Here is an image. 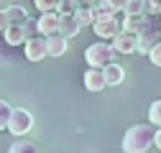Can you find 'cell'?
I'll return each mask as SVG.
<instances>
[{
    "label": "cell",
    "mask_w": 161,
    "mask_h": 153,
    "mask_svg": "<svg viewBox=\"0 0 161 153\" xmlns=\"http://www.w3.org/2000/svg\"><path fill=\"white\" fill-rule=\"evenodd\" d=\"M156 138V128L151 125H133L123 135V150L125 153H146L153 145Z\"/></svg>",
    "instance_id": "6da1fadb"
},
{
    "label": "cell",
    "mask_w": 161,
    "mask_h": 153,
    "mask_svg": "<svg viewBox=\"0 0 161 153\" xmlns=\"http://www.w3.org/2000/svg\"><path fill=\"white\" fill-rule=\"evenodd\" d=\"M115 49L108 44V41H97V44H90L85 49V61L92 66V69H105L108 64H113L115 59Z\"/></svg>",
    "instance_id": "7a4b0ae2"
},
{
    "label": "cell",
    "mask_w": 161,
    "mask_h": 153,
    "mask_svg": "<svg viewBox=\"0 0 161 153\" xmlns=\"http://www.w3.org/2000/svg\"><path fill=\"white\" fill-rule=\"evenodd\" d=\"M8 130L13 133L15 138L28 135V133L33 130V115L28 110H23V107H13V115L8 120Z\"/></svg>",
    "instance_id": "3957f363"
},
{
    "label": "cell",
    "mask_w": 161,
    "mask_h": 153,
    "mask_svg": "<svg viewBox=\"0 0 161 153\" xmlns=\"http://www.w3.org/2000/svg\"><path fill=\"white\" fill-rule=\"evenodd\" d=\"M92 31H95L100 38H108V41H113V38H115L120 31H123V23H120L118 15H113V18H95Z\"/></svg>",
    "instance_id": "277c9868"
},
{
    "label": "cell",
    "mask_w": 161,
    "mask_h": 153,
    "mask_svg": "<svg viewBox=\"0 0 161 153\" xmlns=\"http://www.w3.org/2000/svg\"><path fill=\"white\" fill-rule=\"evenodd\" d=\"M158 44H161V28H146L138 33V54L148 56Z\"/></svg>",
    "instance_id": "5b68a950"
},
{
    "label": "cell",
    "mask_w": 161,
    "mask_h": 153,
    "mask_svg": "<svg viewBox=\"0 0 161 153\" xmlns=\"http://www.w3.org/2000/svg\"><path fill=\"white\" fill-rule=\"evenodd\" d=\"M113 49H115L118 54H133V51H138V33L120 31V33L113 38Z\"/></svg>",
    "instance_id": "8992f818"
},
{
    "label": "cell",
    "mask_w": 161,
    "mask_h": 153,
    "mask_svg": "<svg viewBox=\"0 0 161 153\" xmlns=\"http://www.w3.org/2000/svg\"><path fill=\"white\" fill-rule=\"evenodd\" d=\"M59 21H62V15H59V13H41V18L36 21L38 23V33H41L44 38L59 33Z\"/></svg>",
    "instance_id": "52a82bcc"
},
{
    "label": "cell",
    "mask_w": 161,
    "mask_h": 153,
    "mask_svg": "<svg viewBox=\"0 0 161 153\" xmlns=\"http://www.w3.org/2000/svg\"><path fill=\"white\" fill-rule=\"evenodd\" d=\"M3 36H5V44H8V46H23V44L28 41L23 23H10V26L3 31Z\"/></svg>",
    "instance_id": "ba28073f"
},
{
    "label": "cell",
    "mask_w": 161,
    "mask_h": 153,
    "mask_svg": "<svg viewBox=\"0 0 161 153\" xmlns=\"http://www.w3.org/2000/svg\"><path fill=\"white\" fill-rule=\"evenodd\" d=\"M46 54V38H28L26 41V59L28 61H41Z\"/></svg>",
    "instance_id": "9c48e42d"
},
{
    "label": "cell",
    "mask_w": 161,
    "mask_h": 153,
    "mask_svg": "<svg viewBox=\"0 0 161 153\" xmlns=\"http://www.w3.org/2000/svg\"><path fill=\"white\" fill-rule=\"evenodd\" d=\"M67 49H69V38H64L62 33L46 36V54L49 56H64Z\"/></svg>",
    "instance_id": "30bf717a"
},
{
    "label": "cell",
    "mask_w": 161,
    "mask_h": 153,
    "mask_svg": "<svg viewBox=\"0 0 161 153\" xmlns=\"http://www.w3.org/2000/svg\"><path fill=\"white\" fill-rule=\"evenodd\" d=\"M85 87H87L90 92H103V89L108 87L105 71H103V69H87V71H85Z\"/></svg>",
    "instance_id": "8fae6325"
},
{
    "label": "cell",
    "mask_w": 161,
    "mask_h": 153,
    "mask_svg": "<svg viewBox=\"0 0 161 153\" xmlns=\"http://www.w3.org/2000/svg\"><path fill=\"white\" fill-rule=\"evenodd\" d=\"M120 23H123V31H130V33H141V31L151 28L148 21H146V13L143 15H125Z\"/></svg>",
    "instance_id": "7c38bea8"
},
{
    "label": "cell",
    "mask_w": 161,
    "mask_h": 153,
    "mask_svg": "<svg viewBox=\"0 0 161 153\" xmlns=\"http://www.w3.org/2000/svg\"><path fill=\"white\" fill-rule=\"evenodd\" d=\"M103 71H105V82H108V87H118L120 82L125 79V69L120 66L118 61H113V64H108V66H105Z\"/></svg>",
    "instance_id": "4fadbf2b"
},
{
    "label": "cell",
    "mask_w": 161,
    "mask_h": 153,
    "mask_svg": "<svg viewBox=\"0 0 161 153\" xmlns=\"http://www.w3.org/2000/svg\"><path fill=\"white\" fill-rule=\"evenodd\" d=\"M79 31H82V26L77 23L74 15H62V21H59V33H62L64 38H74Z\"/></svg>",
    "instance_id": "5bb4252c"
},
{
    "label": "cell",
    "mask_w": 161,
    "mask_h": 153,
    "mask_svg": "<svg viewBox=\"0 0 161 153\" xmlns=\"http://www.w3.org/2000/svg\"><path fill=\"white\" fill-rule=\"evenodd\" d=\"M5 15H8L10 23H26L28 21V10L23 5H8L5 8Z\"/></svg>",
    "instance_id": "9a60e30c"
},
{
    "label": "cell",
    "mask_w": 161,
    "mask_h": 153,
    "mask_svg": "<svg viewBox=\"0 0 161 153\" xmlns=\"http://www.w3.org/2000/svg\"><path fill=\"white\" fill-rule=\"evenodd\" d=\"M92 13H95V18H113L118 10L113 8V3H110V0H100V3L92 8Z\"/></svg>",
    "instance_id": "2e32d148"
},
{
    "label": "cell",
    "mask_w": 161,
    "mask_h": 153,
    "mask_svg": "<svg viewBox=\"0 0 161 153\" xmlns=\"http://www.w3.org/2000/svg\"><path fill=\"white\" fill-rule=\"evenodd\" d=\"M8 153H38V150H36V143H31V140H26V138H18V140L8 148Z\"/></svg>",
    "instance_id": "e0dca14e"
},
{
    "label": "cell",
    "mask_w": 161,
    "mask_h": 153,
    "mask_svg": "<svg viewBox=\"0 0 161 153\" xmlns=\"http://www.w3.org/2000/svg\"><path fill=\"white\" fill-rule=\"evenodd\" d=\"M74 18H77L79 26H92V23H95V13H92V8H77Z\"/></svg>",
    "instance_id": "ac0fdd59"
},
{
    "label": "cell",
    "mask_w": 161,
    "mask_h": 153,
    "mask_svg": "<svg viewBox=\"0 0 161 153\" xmlns=\"http://www.w3.org/2000/svg\"><path fill=\"white\" fill-rule=\"evenodd\" d=\"M148 123L156 125V128H161V100L151 102V107H148Z\"/></svg>",
    "instance_id": "d6986e66"
},
{
    "label": "cell",
    "mask_w": 161,
    "mask_h": 153,
    "mask_svg": "<svg viewBox=\"0 0 161 153\" xmlns=\"http://www.w3.org/2000/svg\"><path fill=\"white\" fill-rule=\"evenodd\" d=\"M10 115H13V107H10L5 100H0V130H8V120H10Z\"/></svg>",
    "instance_id": "ffe728a7"
},
{
    "label": "cell",
    "mask_w": 161,
    "mask_h": 153,
    "mask_svg": "<svg viewBox=\"0 0 161 153\" xmlns=\"http://www.w3.org/2000/svg\"><path fill=\"white\" fill-rule=\"evenodd\" d=\"M33 3H36V8L41 10V13H56L62 0H33Z\"/></svg>",
    "instance_id": "44dd1931"
},
{
    "label": "cell",
    "mask_w": 161,
    "mask_h": 153,
    "mask_svg": "<svg viewBox=\"0 0 161 153\" xmlns=\"http://www.w3.org/2000/svg\"><path fill=\"white\" fill-rule=\"evenodd\" d=\"M143 3L141 0H128V5L123 8V15H143Z\"/></svg>",
    "instance_id": "7402d4cb"
},
{
    "label": "cell",
    "mask_w": 161,
    "mask_h": 153,
    "mask_svg": "<svg viewBox=\"0 0 161 153\" xmlns=\"http://www.w3.org/2000/svg\"><path fill=\"white\" fill-rule=\"evenodd\" d=\"M77 8H79V5H77V0H62L56 13H59V15H74V13H77Z\"/></svg>",
    "instance_id": "603a6c76"
},
{
    "label": "cell",
    "mask_w": 161,
    "mask_h": 153,
    "mask_svg": "<svg viewBox=\"0 0 161 153\" xmlns=\"http://www.w3.org/2000/svg\"><path fill=\"white\" fill-rule=\"evenodd\" d=\"M143 10H146L148 15L161 13V0H143Z\"/></svg>",
    "instance_id": "cb8c5ba5"
},
{
    "label": "cell",
    "mask_w": 161,
    "mask_h": 153,
    "mask_svg": "<svg viewBox=\"0 0 161 153\" xmlns=\"http://www.w3.org/2000/svg\"><path fill=\"white\" fill-rule=\"evenodd\" d=\"M23 28H26V36H28V38H36V33H38V23H36V21L28 18V21L23 23Z\"/></svg>",
    "instance_id": "d4e9b609"
},
{
    "label": "cell",
    "mask_w": 161,
    "mask_h": 153,
    "mask_svg": "<svg viewBox=\"0 0 161 153\" xmlns=\"http://www.w3.org/2000/svg\"><path fill=\"white\" fill-rule=\"evenodd\" d=\"M148 59H151V64H156V66H161V44L148 54Z\"/></svg>",
    "instance_id": "484cf974"
},
{
    "label": "cell",
    "mask_w": 161,
    "mask_h": 153,
    "mask_svg": "<svg viewBox=\"0 0 161 153\" xmlns=\"http://www.w3.org/2000/svg\"><path fill=\"white\" fill-rule=\"evenodd\" d=\"M97 3H100V0H77V5H79V8H95Z\"/></svg>",
    "instance_id": "4316f807"
},
{
    "label": "cell",
    "mask_w": 161,
    "mask_h": 153,
    "mask_svg": "<svg viewBox=\"0 0 161 153\" xmlns=\"http://www.w3.org/2000/svg\"><path fill=\"white\" fill-rule=\"evenodd\" d=\"M10 26V21H8V15H5V10H0V31H5Z\"/></svg>",
    "instance_id": "83f0119b"
},
{
    "label": "cell",
    "mask_w": 161,
    "mask_h": 153,
    "mask_svg": "<svg viewBox=\"0 0 161 153\" xmlns=\"http://www.w3.org/2000/svg\"><path fill=\"white\" fill-rule=\"evenodd\" d=\"M110 3H113V8H115V10H123V8L128 5V0H110Z\"/></svg>",
    "instance_id": "f1b7e54d"
},
{
    "label": "cell",
    "mask_w": 161,
    "mask_h": 153,
    "mask_svg": "<svg viewBox=\"0 0 161 153\" xmlns=\"http://www.w3.org/2000/svg\"><path fill=\"white\" fill-rule=\"evenodd\" d=\"M153 145L161 150V128H156V138H153Z\"/></svg>",
    "instance_id": "f546056e"
},
{
    "label": "cell",
    "mask_w": 161,
    "mask_h": 153,
    "mask_svg": "<svg viewBox=\"0 0 161 153\" xmlns=\"http://www.w3.org/2000/svg\"><path fill=\"white\" fill-rule=\"evenodd\" d=\"M141 3H143V0H141Z\"/></svg>",
    "instance_id": "4dcf8cb0"
}]
</instances>
